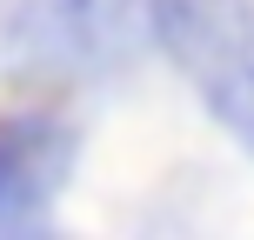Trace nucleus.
Masks as SVG:
<instances>
[{"label":"nucleus","mask_w":254,"mask_h":240,"mask_svg":"<svg viewBox=\"0 0 254 240\" xmlns=\"http://www.w3.org/2000/svg\"><path fill=\"white\" fill-rule=\"evenodd\" d=\"M147 40V0H0V74L13 80H101Z\"/></svg>","instance_id":"1"},{"label":"nucleus","mask_w":254,"mask_h":240,"mask_svg":"<svg viewBox=\"0 0 254 240\" xmlns=\"http://www.w3.org/2000/svg\"><path fill=\"white\" fill-rule=\"evenodd\" d=\"M147 13L188 94L254 160V0H147Z\"/></svg>","instance_id":"2"},{"label":"nucleus","mask_w":254,"mask_h":240,"mask_svg":"<svg viewBox=\"0 0 254 240\" xmlns=\"http://www.w3.org/2000/svg\"><path fill=\"white\" fill-rule=\"evenodd\" d=\"M74 174V127L54 107L0 114V240H27L54 227V193Z\"/></svg>","instance_id":"3"}]
</instances>
